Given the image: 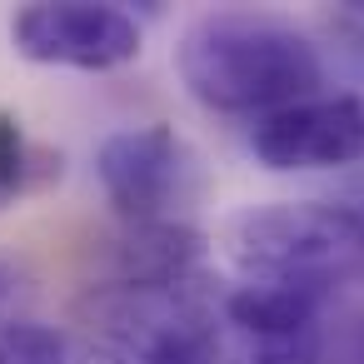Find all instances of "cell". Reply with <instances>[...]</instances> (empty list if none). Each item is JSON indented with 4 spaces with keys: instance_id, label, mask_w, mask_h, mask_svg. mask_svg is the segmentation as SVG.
Returning <instances> with one entry per match:
<instances>
[{
    "instance_id": "1",
    "label": "cell",
    "mask_w": 364,
    "mask_h": 364,
    "mask_svg": "<svg viewBox=\"0 0 364 364\" xmlns=\"http://www.w3.org/2000/svg\"><path fill=\"white\" fill-rule=\"evenodd\" d=\"M180 85L210 115H274L319 95L324 55L319 46L279 16L264 11H205L185 26L175 46Z\"/></svg>"
},
{
    "instance_id": "2",
    "label": "cell",
    "mask_w": 364,
    "mask_h": 364,
    "mask_svg": "<svg viewBox=\"0 0 364 364\" xmlns=\"http://www.w3.org/2000/svg\"><path fill=\"white\" fill-rule=\"evenodd\" d=\"M230 259L245 279L334 289L364 269V210L329 200H274L230 220Z\"/></svg>"
},
{
    "instance_id": "3",
    "label": "cell",
    "mask_w": 364,
    "mask_h": 364,
    "mask_svg": "<svg viewBox=\"0 0 364 364\" xmlns=\"http://www.w3.org/2000/svg\"><path fill=\"white\" fill-rule=\"evenodd\" d=\"M85 319L115 364H220L225 339L210 294L190 284H100Z\"/></svg>"
},
{
    "instance_id": "4",
    "label": "cell",
    "mask_w": 364,
    "mask_h": 364,
    "mask_svg": "<svg viewBox=\"0 0 364 364\" xmlns=\"http://www.w3.org/2000/svg\"><path fill=\"white\" fill-rule=\"evenodd\" d=\"M95 175L105 200L125 225L180 220L200 190V160L170 125H125L110 130L95 150Z\"/></svg>"
},
{
    "instance_id": "5",
    "label": "cell",
    "mask_w": 364,
    "mask_h": 364,
    "mask_svg": "<svg viewBox=\"0 0 364 364\" xmlns=\"http://www.w3.org/2000/svg\"><path fill=\"white\" fill-rule=\"evenodd\" d=\"M11 46L31 65L60 70H125L145 50V31L125 6H95V0H36L11 16Z\"/></svg>"
},
{
    "instance_id": "6",
    "label": "cell",
    "mask_w": 364,
    "mask_h": 364,
    "mask_svg": "<svg viewBox=\"0 0 364 364\" xmlns=\"http://www.w3.org/2000/svg\"><path fill=\"white\" fill-rule=\"evenodd\" d=\"M250 150L274 175L299 170H344L364 160V95H309L299 105H284L250 130Z\"/></svg>"
},
{
    "instance_id": "7",
    "label": "cell",
    "mask_w": 364,
    "mask_h": 364,
    "mask_svg": "<svg viewBox=\"0 0 364 364\" xmlns=\"http://www.w3.org/2000/svg\"><path fill=\"white\" fill-rule=\"evenodd\" d=\"M205 235L185 220L120 225L110 240V279L105 284H190L200 279Z\"/></svg>"
},
{
    "instance_id": "8",
    "label": "cell",
    "mask_w": 364,
    "mask_h": 364,
    "mask_svg": "<svg viewBox=\"0 0 364 364\" xmlns=\"http://www.w3.org/2000/svg\"><path fill=\"white\" fill-rule=\"evenodd\" d=\"M329 289L319 284H289V279H245L220 299V319L245 334V339H279V334H304V329H324Z\"/></svg>"
},
{
    "instance_id": "9",
    "label": "cell",
    "mask_w": 364,
    "mask_h": 364,
    "mask_svg": "<svg viewBox=\"0 0 364 364\" xmlns=\"http://www.w3.org/2000/svg\"><path fill=\"white\" fill-rule=\"evenodd\" d=\"M0 364H70L65 334L41 319H0Z\"/></svg>"
},
{
    "instance_id": "10",
    "label": "cell",
    "mask_w": 364,
    "mask_h": 364,
    "mask_svg": "<svg viewBox=\"0 0 364 364\" xmlns=\"http://www.w3.org/2000/svg\"><path fill=\"white\" fill-rule=\"evenodd\" d=\"M319 354H324V329H304L279 339H245L240 364H319Z\"/></svg>"
},
{
    "instance_id": "11",
    "label": "cell",
    "mask_w": 364,
    "mask_h": 364,
    "mask_svg": "<svg viewBox=\"0 0 364 364\" xmlns=\"http://www.w3.org/2000/svg\"><path fill=\"white\" fill-rule=\"evenodd\" d=\"M26 294H31V274H26V264L11 259V255H0V319H16V309H21Z\"/></svg>"
},
{
    "instance_id": "12",
    "label": "cell",
    "mask_w": 364,
    "mask_h": 364,
    "mask_svg": "<svg viewBox=\"0 0 364 364\" xmlns=\"http://www.w3.org/2000/svg\"><path fill=\"white\" fill-rule=\"evenodd\" d=\"M6 205H16V200H11V195H6V190H0V210H6Z\"/></svg>"
}]
</instances>
